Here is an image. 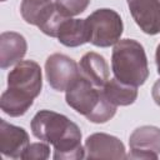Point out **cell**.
I'll return each mask as SVG.
<instances>
[{
	"label": "cell",
	"instance_id": "cell-1",
	"mask_svg": "<svg viewBox=\"0 0 160 160\" xmlns=\"http://www.w3.org/2000/svg\"><path fill=\"white\" fill-rule=\"evenodd\" d=\"M30 126L35 138L54 146L55 160L85 158L80 128L68 116L51 110H40L34 115Z\"/></svg>",
	"mask_w": 160,
	"mask_h": 160
},
{
	"label": "cell",
	"instance_id": "cell-2",
	"mask_svg": "<svg viewBox=\"0 0 160 160\" xmlns=\"http://www.w3.org/2000/svg\"><path fill=\"white\" fill-rule=\"evenodd\" d=\"M41 88L40 65L34 60H21L8 75V89L0 99L1 110L11 118L24 115L40 95Z\"/></svg>",
	"mask_w": 160,
	"mask_h": 160
},
{
	"label": "cell",
	"instance_id": "cell-3",
	"mask_svg": "<svg viewBox=\"0 0 160 160\" xmlns=\"http://www.w3.org/2000/svg\"><path fill=\"white\" fill-rule=\"evenodd\" d=\"M111 69L121 82L140 86L149 78L148 58L142 45L134 39H120L112 49Z\"/></svg>",
	"mask_w": 160,
	"mask_h": 160
},
{
	"label": "cell",
	"instance_id": "cell-4",
	"mask_svg": "<svg viewBox=\"0 0 160 160\" xmlns=\"http://www.w3.org/2000/svg\"><path fill=\"white\" fill-rule=\"evenodd\" d=\"M89 42L99 48L115 45L122 34L124 25L120 15L112 9H98L86 19Z\"/></svg>",
	"mask_w": 160,
	"mask_h": 160
},
{
	"label": "cell",
	"instance_id": "cell-5",
	"mask_svg": "<svg viewBox=\"0 0 160 160\" xmlns=\"http://www.w3.org/2000/svg\"><path fill=\"white\" fill-rule=\"evenodd\" d=\"M20 12L25 22L38 26L51 38H56L58 28L65 19L51 0H22Z\"/></svg>",
	"mask_w": 160,
	"mask_h": 160
},
{
	"label": "cell",
	"instance_id": "cell-6",
	"mask_svg": "<svg viewBox=\"0 0 160 160\" xmlns=\"http://www.w3.org/2000/svg\"><path fill=\"white\" fill-rule=\"evenodd\" d=\"M102 99V90L92 85L81 74L65 91L66 104L85 118L99 106Z\"/></svg>",
	"mask_w": 160,
	"mask_h": 160
},
{
	"label": "cell",
	"instance_id": "cell-7",
	"mask_svg": "<svg viewBox=\"0 0 160 160\" xmlns=\"http://www.w3.org/2000/svg\"><path fill=\"white\" fill-rule=\"evenodd\" d=\"M45 74L49 85L56 91H66V89L79 78L80 69L71 58L55 52L45 61Z\"/></svg>",
	"mask_w": 160,
	"mask_h": 160
},
{
	"label": "cell",
	"instance_id": "cell-8",
	"mask_svg": "<svg viewBox=\"0 0 160 160\" xmlns=\"http://www.w3.org/2000/svg\"><path fill=\"white\" fill-rule=\"evenodd\" d=\"M129 159L156 160L160 155V128L144 125L136 128L129 138Z\"/></svg>",
	"mask_w": 160,
	"mask_h": 160
},
{
	"label": "cell",
	"instance_id": "cell-9",
	"mask_svg": "<svg viewBox=\"0 0 160 160\" xmlns=\"http://www.w3.org/2000/svg\"><path fill=\"white\" fill-rule=\"evenodd\" d=\"M86 159H126L125 146L120 139L105 132H95L86 138L85 144Z\"/></svg>",
	"mask_w": 160,
	"mask_h": 160
},
{
	"label": "cell",
	"instance_id": "cell-10",
	"mask_svg": "<svg viewBox=\"0 0 160 160\" xmlns=\"http://www.w3.org/2000/svg\"><path fill=\"white\" fill-rule=\"evenodd\" d=\"M136 25L148 35L160 34V0H126Z\"/></svg>",
	"mask_w": 160,
	"mask_h": 160
},
{
	"label": "cell",
	"instance_id": "cell-11",
	"mask_svg": "<svg viewBox=\"0 0 160 160\" xmlns=\"http://www.w3.org/2000/svg\"><path fill=\"white\" fill-rule=\"evenodd\" d=\"M29 134L20 126L0 120V152L10 159H21L29 145Z\"/></svg>",
	"mask_w": 160,
	"mask_h": 160
},
{
	"label": "cell",
	"instance_id": "cell-12",
	"mask_svg": "<svg viewBox=\"0 0 160 160\" xmlns=\"http://www.w3.org/2000/svg\"><path fill=\"white\" fill-rule=\"evenodd\" d=\"M28 50L25 38L15 31H4L0 35V66L8 69L22 60Z\"/></svg>",
	"mask_w": 160,
	"mask_h": 160
},
{
	"label": "cell",
	"instance_id": "cell-13",
	"mask_svg": "<svg viewBox=\"0 0 160 160\" xmlns=\"http://www.w3.org/2000/svg\"><path fill=\"white\" fill-rule=\"evenodd\" d=\"M80 74L96 88H102L109 80V65L106 60L98 52L89 51L80 59Z\"/></svg>",
	"mask_w": 160,
	"mask_h": 160
},
{
	"label": "cell",
	"instance_id": "cell-14",
	"mask_svg": "<svg viewBox=\"0 0 160 160\" xmlns=\"http://www.w3.org/2000/svg\"><path fill=\"white\" fill-rule=\"evenodd\" d=\"M56 39L68 48H76L89 42L86 20L65 18L58 28Z\"/></svg>",
	"mask_w": 160,
	"mask_h": 160
},
{
	"label": "cell",
	"instance_id": "cell-15",
	"mask_svg": "<svg viewBox=\"0 0 160 160\" xmlns=\"http://www.w3.org/2000/svg\"><path fill=\"white\" fill-rule=\"evenodd\" d=\"M105 98L115 106L131 105L138 98V88L121 82L116 78L109 79L108 82L101 88Z\"/></svg>",
	"mask_w": 160,
	"mask_h": 160
},
{
	"label": "cell",
	"instance_id": "cell-16",
	"mask_svg": "<svg viewBox=\"0 0 160 160\" xmlns=\"http://www.w3.org/2000/svg\"><path fill=\"white\" fill-rule=\"evenodd\" d=\"M90 0H55V6L65 18L76 16L86 10Z\"/></svg>",
	"mask_w": 160,
	"mask_h": 160
},
{
	"label": "cell",
	"instance_id": "cell-17",
	"mask_svg": "<svg viewBox=\"0 0 160 160\" xmlns=\"http://www.w3.org/2000/svg\"><path fill=\"white\" fill-rule=\"evenodd\" d=\"M50 155V148L48 142H31L24 150L22 160H45Z\"/></svg>",
	"mask_w": 160,
	"mask_h": 160
},
{
	"label": "cell",
	"instance_id": "cell-18",
	"mask_svg": "<svg viewBox=\"0 0 160 160\" xmlns=\"http://www.w3.org/2000/svg\"><path fill=\"white\" fill-rule=\"evenodd\" d=\"M151 96H152L155 104L160 106V79L156 80L155 84L152 85V89H151Z\"/></svg>",
	"mask_w": 160,
	"mask_h": 160
},
{
	"label": "cell",
	"instance_id": "cell-19",
	"mask_svg": "<svg viewBox=\"0 0 160 160\" xmlns=\"http://www.w3.org/2000/svg\"><path fill=\"white\" fill-rule=\"evenodd\" d=\"M155 62H156V68H158V74L160 75V44L156 48V52H155Z\"/></svg>",
	"mask_w": 160,
	"mask_h": 160
},
{
	"label": "cell",
	"instance_id": "cell-20",
	"mask_svg": "<svg viewBox=\"0 0 160 160\" xmlns=\"http://www.w3.org/2000/svg\"><path fill=\"white\" fill-rule=\"evenodd\" d=\"M1 1H6V0H1Z\"/></svg>",
	"mask_w": 160,
	"mask_h": 160
}]
</instances>
